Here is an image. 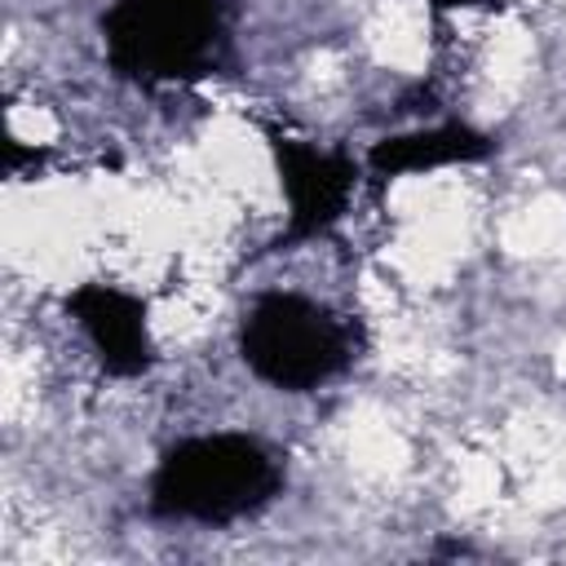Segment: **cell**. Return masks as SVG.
I'll return each mask as SVG.
<instances>
[{
	"instance_id": "8992f818",
	"label": "cell",
	"mask_w": 566,
	"mask_h": 566,
	"mask_svg": "<svg viewBox=\"0 0 566 566\" xmlns=\"http://www.w3.org/2000/svg\"><path fill=\"white\" fill-rule=\"evenodd\" d=\"M486 155H491V137H482L464 124H447V128L385 137L371 146L367 164L380 177H398V172H424V168H442V164H473Z\"/></svg>"
},
{
	"instance_id": "3957f363",
	"label": "cell",
	"mask_w": 566,
	"mask_h": 566,
	"mask_svg": "<svg viewBox=\"0 0 566 566\" xmlns=\"http://www.w3.org/2000/svg\"><path fill=\"white\" fill-rule=\"evenodd\" d=\"M239 354L256 380L305 394L349 363L354 336L327 305L296 292H265L243 314Z\"/></svg>"
},
{
	"instance_id": "5b68a950",
	"label": "cell",
	"mask_w": 566,
	"mask_h": 566,
	"mask_svg": "<svg viewBox=\"0 0 566 566\" xmlns=\"http://www.w3.org/2000/svg\"><path fill=\"white\" fill-rule=\"evenodd\" d=\"M66 310L84 327L97 349V363L111 376H142L150 367V336H146V305L111 283H84L66 296Z\"/></svg>"
},
{
	"instance_id": "6da1fadb",
	"label": "cell",
	"mask_w": 566,
	"mask_h": 566,
	"mask_svg": "<svg viewBox=\"0 0 566 566\" xmlns=\"http://www.w3.org/2000/svg\"><path fill=\"white\" fill-rule=\"evenodd\" d=\"M279 486H283V469L256 438L208 433L164 451L150 482V504L159 517L226 526L270 504Z\"/></svg>"
},
{
	"instance_id": "277c9868",
	"label": "cell",
	"mask_w": 566,
	"mask_h": 566,
	"mask_svg": "<svg viewBox=\"0 0 566 566\" xmlns=\"http://www.w3.org/2000/svg\"><path fill=\"white\" fill-rule=\"evenodd\" d=\"M274 146V164L283 177V195H287V230L279 239V248L314 239L323 230H332L349 203L354 190V164L340 150H318L310 142H296L287 133H270Z\"/></svg>"
},
{
	"instance_id": "52a82bcc",
	"label": "cell",
	"mask_w": 566,
	"mask_h": 566,
	"mask_svg": "<svg viewBox=\"0 0 566 566\" xmlns=\"http://www.w3.org/2000/svg\"><path fill=\"white\" fill-rule=\"evenodd\" d=\"M438 9H451V4H500V0H433Z\"/></svg>"
},
{
	"instance_id": "7a4b0ae2",
	"label": "cell",
	"mask_w": 566,
	"mask_h": 566,
	"mask_svg": "<svg viewBox=\"0 0 566 566\" xmlns=\"http://www.w3.org/2000/svg\"><path fill=\"white\" fill-rule=\"evenodd\" d=\"M226 0H115L102 18L106 57L137 84H190L226 57Z\"/></svg>"
}]
</instances>
